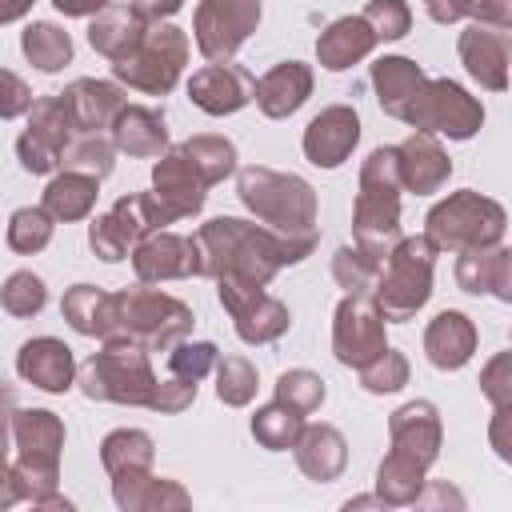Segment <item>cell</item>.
Masks as SVG:
<instances>
[{
	"instance_id": "obj_1",
	"label": "cell",
	"mask_w": 512,
	"mask_h": 512,
	"mask_svg": "<svg viewBox=\"0 0 512 512\" xmlns=\"http://www.w3.org/2000/svg\"><path fill=\"white\" fill-rule=\"evenodd\" d=\"M256 16H260L256 0H208L200 8V48L208 56H228L248 36Z\"/></svg>"
},
{
	"instance_id": "obj_2",
	"label": "cell",
	"mask_w": 512,
	"mask_h": 512,
	"mask_svg": "<svg viewBox=\"0 0 512 512\" xmlns=\"http://www.w3.org/2000/svg\"><path fill=\"white\" fill-rule=\"evenodd\" d=\"M356 116L348 112V108H328L324 116H316L312 120V128H308V136H304V148H308V156L316 160V164H324V168H332V164H340L344 160V152L356 144Z\"/></svg>"
},
{
	"instance_id": "obj_3",
	"label": "cell",
	"mask_w": 512,
	"mask_h": 512,
	"mask_svg": "<svg viewBox=\"0 0 512 512\" xmlns=\"http://www.w3.org/2000/svg\"><path fill=\"white\" fill-rule=\"evenodd\" d=\"M192 96L200 108L208 112H232L236 104L248 100V76L244 72H232L224 64L216 68H204L196 80H192Z\"/></svg>"
},
{
	"instance_id": "obj_4",
	"label": "cell",
	"mask_w": 512,
	"mask_h": 512,
	"mask_svg": "<svg viewBox=\"0 0 512 512\" xmlns=\"http://www.w3.org/2000/svg\"><path fill=\"white\" fill-rule=\"evenodd\" d=\"M20 372H24L28 380H36L40 388L60 392V388L68 384L72 356H68V348H64V344H56V340H36V344H24Z\"/></svg>"
},
{
	"instance_id": "obj_5",
	"label": "cell",
	"mask_w": 512,
	"mask_h": 512,
	"mask_svg": "<svg viewBox=\"0 0 512 512\" xmlns=\"http://www.w3.org/2000/svg\"><path fill=\"white\" fill-rule=\"evenodd\" d=\"M304 92H308V72L300 64H284L260 84V104L268 116H284L304 100Z\"/></svg>"
},
{
	"instance_id": "obj_6",
	"label": "cell",
	"mask_w": 512,
	"mask_h": 512,
	"mask_svg": "<svg viewBox=\"0 0 512 512\" xmlns=\"http://www.w3.org/2000/svg\"><path fill=\"white\" fill-rule=\"evenodd\" d=\"M24 52H28L44 72H52V68H60V64L68 60L72 44H68V36L56 32L52 24H32V28L24 32Z\"/></svg>"
},
{
	"instance_id": "obj_7",
	"label": "cell",
	"mask_w": 512,
	"mask_h": 512,
	"mask_svg": "<svg viewBox=\"0 0 512 512\" xmlns=\"http://www.w3.org/2000/svg\"><path fill=\"white\" fill-rule=\"evenodd\" d=\"M368 48V36H344V24H336L324 40H320V56L328 68H344L348 60H356Z\"/></svg>"
},
{
	"instance_id": "obj_8",
	"label": "cell",
	"mask_w": 512,
	"mask_h": 512,
	"mask_svg": "<svg viewBox=\"0 0 512 512\" xmlns=\"http://www.w3.org/2000/svg\"><path fill=\"white\" fill-rule=\"evenodd\" d=\"M4 304H8L16 316H28V312H36V308L44 304V288H40V280H36V276H28V272L12 276L8 292H4Z\"/></svg>"
},
{
	"instance_id": "obj_9",
	"label": "cell",
	"mask_w": 512,
	"mask_h": 512,
	"mask_svg": "<svg viewBox=\"0 0 512 512\" xmlns=\"http://www.w3.org/2000/svg\"><path fill=\"white\" fill-rule=\"evenodd\" d=\"M48 240V224H44V216L40 212H16V220H12V244L16 248H40Z\"/></svg>"
},
{
	"instance_id": "obj_10",
	"label": "cell",
	"mask_w": 512,
	"mask_h": 512,
	"mask_svg": "<svg viewBox=\"0 0 512 512\" xmlns=\"http://www.w3.org/2000/svg\"><path fill=\"white\" fill-rule=\"evenodd\" d=\"M368 16L380 20V36H400L404 24H408V12H404L396 0H376V4L368 8Z\"/></svg>"
},
{
	"instance_id": "obj_11",
	"label": "cell",
	"mask_w": 512,
	"mask_h": 512,
	"mask_svg": "<svg viewBox=\"0 0 512 512\" xmlns=\"http://www.w3.org/2000/svg\"><path fill=\"white\" fill-rule=\"evenodd\" d=\"M172 8H180V0H140V12H172Z\"/></svg>"
},
{
	"instance_id": "obj_12",
	"label": "cell",
	"mask_w": 512,
	"mask_h": 512,
	"mask_svg": "<svg viewBox=\"0 0 512 512\" xmlns=\"http://www.w3.org/2000/svg\"><path fill=\"white\" fill-rule=\"evenodd\" d=\"M28 0H0V20H8V16H16L20 8H24Z\"/></svg>"
}]
</instances>
